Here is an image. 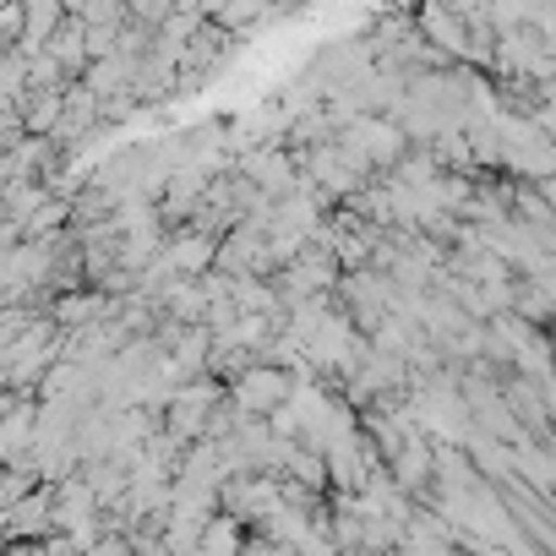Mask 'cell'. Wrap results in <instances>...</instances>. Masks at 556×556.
I'll return each mask as SVG.
<instances>
[{"instance_id": "1", "label": "cell", "mask_w": 556, "mask_h": 556, "mask_svg": "<svg viewBox=\"0 0 556 556\" xmlns=\"http://www.w3.org/2000/svg\"><path fill=\"white\" fill-rule=\"evenodd\" d=\"M290 399H295V377L267 366V361H256L235 377V409L240 415H278Z\"/></svg>"}, {"instance_id": "2", "label": "cell", "mask_w": 556, "mask_h": 556, "mask_svg": "<svg viewBox=\"0 0 556 556\" xmlns=\"http://www.w3.org/2000/svg\"><path fill=\"white\" fill-rule=\"evenodd\" d=\"M235 551H240V518L213 513L207 529H202V540H197V556H235Z\"/></svg>"}]
</instances>
